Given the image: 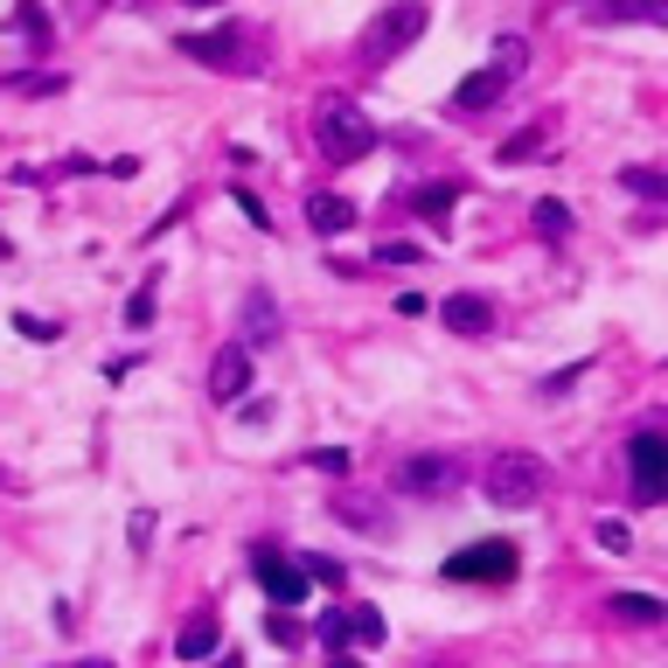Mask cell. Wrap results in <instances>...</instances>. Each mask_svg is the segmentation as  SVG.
Segmentation results:
<instances>
[{
  "label": "cell",
  "instance_id": "obj_1",
  "mask_svg": "<svg viewBox=\"0 0 668 668\" xmlns=\"http://www.w3.org/2000/svg\"><path fill=\"white\" fill-rule=\"evenodd\" d=\"M480 487H487V502H502V508H536V502H544V487H550V467L536 453L502 446L495 459H487Z\"/></svg>",
  "mask_w": 668,
  "mask_h": 668
},
{
  "label": "cell",
  "instance_id": "obj_2",
  "mask_svg": "<svg viewBox=\"0 0 668 668\" xmlns=\"http://www.w3.org/2000/svg\"><path fill=\"white\" fill-rule=\"evenodd\" d=\"M314 146L327 153L334 168L363 161V153L376 146V125H370V112H355L348 98H334V105H321V119H314Z\"/></svg>",
  "mask_w": 668,
  "mask_h": 668
},
{
  "label": "cell",
  "instance_id": "obj_3",
  "mask_svg": "<svg viewBox=\"0 0 668 668\" xmlns=\"http://www.w3.org/2000/svg\"><path fill=\"white\" fill-rule=\"evenodd\" d=\"M516 544H508V536H487V544H467L459 557H446V578L453 585H508L516 578Z\"/></svg>",
  "mask_w": 668,
  "mask_h": 668
},
{
  "label": "cell",
  "instance_id": "obj_4",
  "mask_svg": "<svg viewBox=\"0 0 668 668\" xmlns=\"http://www.w3.org/2000/svg\"><path fill=\"white\" fill-rule=\"evenodd\" d=\"M418 36H425V8H418V0H397L391 14H376L370 29H363V57H370V63H391V57H404Z\"/></svg>",
  "mask_w": 668,
  "mask_h": 668
},
{
  "label": "cell",
  "instance_id": "obj_5",
  "mask_svg": "<svg viewBox=\"0 0 668 668\" xmlns=\"http://www.w3.org/2000/svg\"><path fill=\"white\" fill-rule=\"evenodd\" d=\"M627 459H634V502L655 508L661 502V480H668V439H661V432H634Z\"/></svg>",
  "mask_w": 668,
  "mask_h": 668
},
{
  "label": "cell",
  "instance_id": "obj_6",
  "mask_svg": "<svg viewBox=\"0 0 668 668\" xmlns=\"http://www.w3.org/2000/svg\"><path fill=\"white\" fill-rule=\"evenodd\" d=\"M404 495H446V487L459 480V467L446 453H411V459H397V474H391Z\"/></svg>",
  "mask_w": 668,
  "mask_h": 668
},
{
  "label": "cell",
  "instance_id": "obj_7",
  "mask_svg": "<svg viewBox=\"0 0 668 668\" xmlns=\"http://www.w3.org/2000/svg\"><path fill=\"white\" fill-rule=\"evenodd\" d=\"M508 84H516V77H508L502 63H480L474 77H459V91L446 98V112H459V119H467V112H487V105H495V98H502Z\"/></svg>",
  "mask_w": 668,
  "mask_h": 668
},
{
  "label": "cell",
  "instance_id": "obj_8",
  "mask_svg": "<svg viewBox=\"0 0 668 668\" xmlns=\"http://www.w3.org/2000/svg\"><path fill=\"white\" fill-rule=\"evenodd\" d=\"M244 391H251V348L230 342L216 363H210V397L216 404H244Z\"/></svg>",
  "mask_w": 668,
  "mask_h": 668
},
{
  "label": "cell",
  "instance_id": "obj_9",
  "mask_svg": "<svg viewBox=\"0 0 668 668\" xmlns=\"http://www.w3.org/2000/svg\"><path fill=\"white\" fill-rule=\"evenodd\" d=\"M439 321H446V334H467V342H480V334H495V306H487L480 293H453V300L439 306Z\"/></svg>",
  "mask_w": 668,
  "mask_h": 668
},
{
  "label": "cell",
  "instance_id": "obj_10",
  "mask_svg": "<svg viewBox=\"0 0 668 668\" xmlns=\"http://www.w3.org/2000/svg\"><path fill=\"white\" fill-rule=\"evenodd\" d=\"M259 585H265L279 606H300V599H306V571H293V564L272 557V550H259Z\"/></svg>",
  "mask_w": 668,
  "mask_h": 668
},
{
  "label": "cell",
  "instance_id": "obj_11",
  "mask_svg": "<svg viewBox=\"0 0 668 668\" xmlns=\"http://www.w3.org/2000/svg\"><path fill=\"white\" fill-rule=\"evenodd\" d=\"M306 223H314L321 237H342V230H355V202H348V195L314 189V195H306Z\"/></svg>",
  "mask_w": 668,
  "mask_h": 668
},
{
  "label": "cell",
  "instance_id": "obj_12",
  "mask_svg": "<svg viewBox=\"0 0 668 668\" xmlns=\"http://www.w3.org/2000/svg\"><path fill=\"white\" fill-rule=\"evenodd\" d=\"M279 342V306L272 293H251L244 300V348H272Z\"/></svg>",
  "mask_w": 668,
  "mask_h": 668
},
{
  "label": "cell",
  "instance_id": "obj_13",
  "mask_svg": "<svg viewBox=\"0 0 668 668\" xmlns=\"http://www.w3.org/2000/svg\"><path fill=\"white\" fill-rule=\"evenodd\" d=\"M174 655L182 661H202V655H216V613H195V620L174 634Z\"/></svg>",
  "mask_w": 668,
  "mask_h": 668
},
{
  "label": "cell",
  "instance_id": "obj_14",
  "mask_svg": "<svg viewBox=\"0 0 668 668\" xmlns=\"http://www.w3.org/2000/svg\"><path fill=\"white\" fill-rule=\"evenodd\" d=\"M182 57H195V63H210V70H223V63H237V36H182Z\"/></svg>",
  "mask_w": 668,
  "mask_h": 668
},
{
  "label": "cell",
  "instance_id": "obj_15",
  "mask_svg": "<svg viewBox=\"0 0 668 668\" xmlns=\"http://www.w3.org/2000/svg\"><path fill=\"white\" fill-rule=\"evenodd\" d=\"M599 21H668V0H599Z\"/></svg>",
  "mask_w": 668,
  "mask_h": 668
},
{
  "label": "cell",
  "instance_id": "obj_16",
  "mask_svg": "<svg viewBox=\"0 0 668 668\" xmlns=\"http://www.w3.org/2000/svg\"><path fill=\"white\" fill-rule=\"evenodd\" d=\"M606 613H620V620H634V627H655L668 606H661L655 593H613V606H606Z\"/></svg>",
  "mask_w": 668,
  "mask_h": 668
},
{
  "label": "cell",
  "instance_id": "obj_17",
  "mask_svg": "<svg viewBox=\"0 0 668 668\" xmlns=\"http://www.w3.org/2000/svg\"><path fill=\"white\" fill-rule=\"evenodd\" d=\"M411 210L439 223V216H453V210H459V189H453V182H425L418 195H411Z\"/></svg>",
  "mask_w": 668,
  "mask_h": 668
},
{
  "label": "cell",
  "instance_id": "obj_18",
  "mask_svg": "<svg viewBox=\"0 0 668 668\" xmlns=\"http://www.w3.org/2000/svg\"><path fill=\"white\" fill-rule=\"evenodd\" d=\"M536 146H544V125H523V133H508V140H502L495 161H502V168H516V161H529Z\"/></svg>",
  "mask_w": 668,
  "mask_h": 668
},
{
  "label": "cell",
  "instance_id": "obj_19",
  "mask_svg": "<svg viewBox=\"0 0 668 668\" xmlns=\"http://www.w3.org/2000/svg\"><path fill=\"white\" fill-rule=\"evenodd\" d=\"M536 230H544V237H571V210H564L557 195H544L536 202Z\"/></svg>",
  "mask_w": 668,
  "mask_h": 668
},
{
  "label": "cell",
  "instance_id": "obj_20",
  "mask_svg": "<svg viewBox=\"0 0 668 668\" xmlns=\"http://www.w3.org/2000/svg\"><path fill=\"white\" fill-rule=\"evenodd\" d=\"M348 620H355V634H348L355 648H376V640H383V613L376 606H348Z\"/></svg>",
  "mask_w": 668,
  "mask_h": 668
},
{
  "label": "cell",
  "instance_id": "obj_21",
  "mask_svg": "<svg viewBox=\"0 0 668 668\" xmlns=\"http://www.w3.org/2000/svg\"><path fill=\"white\" fill-rule=\"evenodd\" d=\"M620 182H627L634 195H648V202H661V195H668V174H661V168H627Z\"/></svg>",
  "mask_w": 668,
  "mask_h": 668
},
{
  "label": "cell",
  "instance_id": "obj_22",
  "mask_svg": "<svg viewBox=\"0 0 668 668\" xmlns=\"http://www.w3.org/2000/svg\"><path fill=\"white\" fill-rule=\"evenodd\" d=\"M321 648H348V634H355V620H348V613H321Z\"/></svg>",
  "mask_w": 668,
  "mask_h": 668
},
{
  "label": "cell",
  "instance_id": "obj_23",
  "mask_svg": "<svg viewBox=\"0 0 668 668\" xmlns=\"http://www.w3.org/2000/svg\"><path fill=\"white\" fill-rule=\"evenodd\" d=\"M593 536H599V544H606L613 557H620V550H634V529H627V523H613V516H606V523H599Z\"/></svg>",
  "mask_w": 668,
  "mask_h": 668
},
{
  "label": "cell",
  "instance_id": "obj_24",
  "mask_svg": "<svg viewBox=\"0 0 668 668\" xmlns=\"http://www.w3.org/2000/svg\"><path fill=\"white\" fill-rule=\"evenodd\" d=\"M376 265H418V244H404V237H391L376 251Z\"/></svg>",
  "mask_w": 668,
  "mask_h": 668
},
{
  "label": "cell",
  "instance_id": "obj_25",
  "mask_svg": "<svg viewBox=\"0 0 668 668\" xmlns=\"http://www.w3.org/2000/svg\"><path fill=\"white\" fill-rule=\"evenodd\" d=\"M230 202H237V210H244L251 223H259V230H272V216H265V202H259V195H251V189H230Z\"/></svg>",
  "mask_w": 668,
  "mask_h": 668
},
{
  "label": "cell",
  "instance_id": "obj_26",
  "mask_svg": "<svg viewBox=\"0 0 668 668\" xmlns=\"http://www.w3.org/2000/svg\"><path fill=\"white\" fill-rule=\"evenodd\" d=\"M306 578H321V585H342L348 571H342V564H334V557H306Z\"/></svg>",
  "mask_w": 668,
  "mask_h": 668
},
{
  "label": "cell",
  "instance_id": "obj_27",
  "mask_svg": "<svg viewBox=\"0 0 668 668\" xmlns=\"http://www.w3.org/2000/svg\"><path fill=\"white\" fill-rule=\"evenodd\" d=\"M21 29H29L36 42H49V14L36 8V0H21Z\"/></svg>",
  "mask_w": 668,
  "mask_h": 668
},
{
  "label": "cell",
  "instance_id": "obj_28",
  "mask_svg": "<svg viewBox=\"0 0 668 668\" xmlns=\"http://www.w3.org/2000/svg\"><path fill=\"white\" fill-rule=\"evenodd\" d=\"M578 376H585V363H571V370H557V376H544V397H564V391H571Z\"/></svg>",
  "mask_w": 668,
  "mask_h": 668
},
{
  "label": "cell",
  "instance_id": "obj_29",
  "mask_svg": "<svg viewBox=\"0 0 668 668\" xmlns=\"http://www.w3.org/2000/svg\"><path fill=\"white\" fill-rule=\"evenodd\" d=\"M125 321H133V327H146V321H153V286H140V293H133V306H125Z\"/></svg>",
  "mask_w": 668,
  "mask_h": 668
},
{
  "label": "cell",
  "instance_id": "obj_30",
  "mask_svg": "<svg viewBox=\"0 0 668 668\" xmlns=\"http://www.w3.org/2000/svg\"><path fill=\"white\" fill-rule=\"evenodd\" d=\"M14 327L29 334V342H57V327H49V321H36V314H14Z\"/></svg>",
  "mask_w": 668,
  "mask_h": 668
},
{
  "label": "cell",
  "instance_id": "obj_31",
  "mask_svg": "<svg viewBox=\"0 0 668 668\" xmlns=\"http://www.w3.org/2000/svg\"><path fill=\"white\" fill-rule=\"evenodd\" d=\"M314 467H321V474H342V467H348V453H342V446H321V453H314Z\"/></svg>",
  "mask_w": 668,
  "mask_h": 668
},
{
  "label": "cell",
  "instance_id": "obj_32",
  "mask_svg": "<svg viewBox=\"0 0 668 668\" xmlns=\"http://www.w3.org/2000/svg\"><path fill=\"white\" fill-rule=\"evenodd\" d=\"M265 634L279 640V648H293V640H300V627H293V620H279V613H272V620H265Z\"/></svg>",
  "mask_w": 668,
  "mask_h": 668
},
{
  "label": "cell",
  "instance_id": "obj_33",
  "mask_svg": "<svg viewBox=\"0 0 668 668\" xmlns=\"http://www.w3.org/2000/svg\"><path fill=\"white\" fill-rule=\"evenodd\" d=\"M327 668H363L355 655H342V648H327Z\"/></svg>",
  "mask_w": 668,
  "mask_h": 668
},
{
  "label": "cell",
  "instance_id": "obj_34",
  "mask_svg": "<svg viewBox=\"0 0 668 668\" xmlns=\"http://www.w3.org/2000/svg\"><path fill=\"white\" fill-rule=\"evenodd\" d=\"M216 668H244V661H237V655H223V661H216Z\"/></svg>",
  "mask_w": 668,
  "mask_h": 668
},
{
  "label": "cell",
  "instance_id": "obj_35",
  "mask_svg": "<svg viewBox=\"0 0 668 668\" xmlns=\"http://www.w3.org/2000/svg\"><path fill=\"white\" fill-rule=\"evenodd\" d=\"M189 8H216V0H189Z\"/></svg>",
  "mask_w": 668,
  "mask_h": 668
},
{
  "label": "cell",
  "instance_id": "obj_36",
  "mask_svg": "<svg viewBox=\"0 0 668 668\" xmlns=\"http://www.w3.org/2000/svg\"><path fill=\"white\" fill-rule=\"evenodd\" d=\"M8 251H14V244H8V237H0V259H8Z\"/></svg>",
  "mask_w": 668,
  "mask_h": 668
},
{
  "label": "cell",
  "instance_id": "obj_37",
  "mask_svg": "<svg viewBox=\"0 0 668 668\" xmlns=\"http://www.w3.org/2000/svg\"><path fill=\"white\" fill-rule=\"evenodd\" d=\"M77 668H105V661H77Z\"/></svg>",
  "mask_w": 668,
  "mask_h": 668
}]
</instances>
